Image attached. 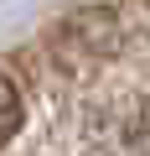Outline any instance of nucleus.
<instances>
[{"label":"nucleus","mask_w":150,"mask_h":156,"mask_svg":"<svg viewBox=\"0 0 150 156\" xmlns=\"http://www.w3.org/2000/svg\"><path fill=\"white\" fill-rule=\"evenodd\" d=\"M98 151H104V156H150V104L104 109Z\"/></svg>","instance_id":"1"},{"label":"nucleus","mask_w":150,"mask_h":156,"mask_svg":"<svg viewBox=\"0 0 150 156\" xmlns=\"http://www.w3.org/2000/svg\"><path fill=\"white\" fill-rule=\"evenodd\" d=\"M16 130H21V89L0 73V146H5Z\"/></svg>","instance_id":"2"}]
</instances>
